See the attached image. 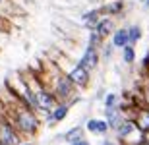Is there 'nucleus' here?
Instances as JSON below:
<instances>
[{"label":"nucleus","instance_id":"nucleus-9","mask_svg":"<svg viewBox=\"0 0 149 145\" xmlns=\"http://www.w3.org/2000/svg\"><path fill=\"white\" fill-rule=\"evenodd\" d=\"M103 110H105V120L109 122V128L114 132V130L120 126V122L124 120L122 110H120V105L118 106H111V108H103Z\"/></svg>","mask_w":149,"mask_h":145},{"label":"nucleus","instance_id":"nucleus-15","mask_svg":"<svg viewBox=\"0 0 149 145\" xmlns=\"http://www.w3.org/2000/svg\"><path fill=\"white\" fill-rule=\"evenodd\" d=\"M136 58H138V54H136V46H134V45H126V46H122V49H120L122 64L134 66V64H136Z\"/></svg>","mask_w":149,"mask_h":145},{"label":"nucleus","instance_id":"nucleus-3","mask_svg":"<svg viewBox=\"0 0 149 145\" xmlns=\"http://www.w3.org/2000/svg\"><path fill=\"white\" fill-rule=\"evenodd\" d=\"M35 95V103H37V112H49L52 110L60 101L56 99V95L52 93L50 89H47V87H39L37 91H33Z\"/></svg>","mask_w":149,"mask_h":145},{"label":"nucleus","instance_id":"nucleus-5","mask_svg":"<svg viewBox=\"0 0 149 145\" xmlns=\"http://www.w3.org/2000/svg\"><path fill=\"white\" fill-rule=\"evenodd\" d=\"M77 62H79L83 68H87L89 72H93V70H97V66H99V62H101V50L97 49V46H89L87 45Z\"/></svg>","mask_w":149,"mask_h":145},{"label":"nucleus","instance_id":"nucleus-11","mask_svg":"<svg viewBox=\"0 0 149 145\" xmlns=\"http://www.w3.org/2000/svg\"><path fill=\"white\" fill-rule=\"evenodd\" d=\"M134 122H136V128H139L141 132H147L149 130V106L141 105L134 116Z\"/></svg>","mask_w":149,"mask_h":145},{"label":"nucleus","instance_id":"nucleus-7","mask_svg":"<svg viewBox=\"0 0 149 145\" xmlns=\"http://www.w3.org/2000/svg\"><path fill=\"white\" fill-rule=\"evenodd\" d=\"M101 8H91V10H85L79 16V23H81L83 29H87V31H91V29H95V25H97V22L101 19Z\"/></svg>","mask_w":149,"mask_h":145},{"label":"nucleus","instance_id":"nucleus-13","mask_svg":"<svg viewBox=\"0 0 149 145\" xmlns=\"http://www.w3.org/2000/svg\"><path fill=\"white\" fill-rule=\"evenodd\" d=\"M111 43L116 46V49H122V46L130 45V41H128V27H118L112 31V39Z\"/></svg>","mask_w":149,"mask_h":145},{"label":"nucleus","instance_id":"nucleus-26","mask_svg":"<svg viewBox=\"0 0 149 145\" xmlns=\"http://www.w3.org/2000/svg\"><path fill=\"white\" fill-rule=\"evenodd\" d=\"M143 6H145V8H149V0H145V4H143Z\"/></svg>","mask_w":149,"mask_h":145},{"label":"nucleus","instance_id":"nucleus-27","mask_svg":"<svg viewBox=\"0 0 149 145\" xmlns=\"http://www.w3.org/2000/svg\"><path fill=\"white\" fill-rule=\"evenodd\" d=\"M22 145H33V143H31V141H27V143H22Z\"/></svg>","mask_w":149,"mask_h":145},{"label":"nucleus","instance_id":"nucleus-8","mask_svg":"<svg viewBox=\"0 0 149 145\" xmlns=\"http://www.w3.org/2000/svg\"><path fill=\"white\" fill-rule=\"evenodd\" d=\"M101 8V14L103 16H111V17H116V16H122L124 14V8H126V2L124 0H111V2H105Z\"/></svg>","mask_w":149,"mask_h":145},{"label":"nucleus","instance_id":"nucleus-2","mask_svg":"<svg viewBox=\"0 0 149 145\" xmlns=\"http://www.w3.org/2000/svg\"><path fill=\"white\" fill-rule=\"evenodd\" d=\"M68 78L72 79V83L76 85L77 89H87L89 87V81H91V72H89L87 68H83L79 62H72L70 68H68L66 72H64Z\"/></svg>","mask_w":149,"mask_h":145},{"label":"nucleus","instance_id":"nucleus-16","mask_svg":"<svg viewBox=\"0 0 149 145\" xmlns=\"http://www.w3.org/2000/svg\"><path fill=\"white\" fill-rule=\"evenodd\" d=\"M134 128H136V122H134V120H128V118H124V120L120 122V126L114 130L116 139H122V137H126V135L130 134Z\"/></svg>","mask_w":149,"mask_h":145},{"label":"nucleus","instance_id":"nucleus-18","mask_svg":"<svg viewBox=\"0 0 149 145\" xmlns=\"http://www.w3.org/2000/svg\"><path fill=\"white\" fill-rule=\"evenodd\" d=\"M0 12L4 16H12V14H19L17 6L14 0H0Z\"/></svg>","mask_w":149,"mask_h":145},{"label":"nucleus","instance_id":"nucleus-12","mask_svg":"<svg viewBox=\"0 0 149 145\" xmlns=\"http://www.w3.org/2000/svg\"><path fill=\"white\" fill-rule=\"evenodd\" d=\"M118 141H120V145H141L145 141V132H141L139 128H134L126 137H122Z\"/></svg>","mask_w":149,"mask_h":145},{"label":"nucleus","instance_id":"nucleus-10","mask_svg":"<svg viewBox=\"0 0 149 145\" xmlns=\"http://www.w3.org/2000/svg\"><path fill=\"white\" fill-rule=\"evenodd\" d=\"M95 31H97L103 39H107L109 35H112V31H114V17L101 16V19L97 22V25H95Z\"/></svg>","mask_w":149,"mask_h":145},{"label":"nucleus","instance_id":"nucleus-14","mask_svg":"<svg viewBox=\"0 0 149 145\" xmlns=\"http://www.w3.org/2000/svg\"><path fill=\"white\" fill-rule=\"evenodd\" d=\"M83 132H85V128H83V126H74V128H70L68 132L60 134V139L66 141V143L70 145V143H74V141L81 139V137H83Z\"/></svg>","mask_w":149,"mask_h":145},{"label":"nucleus","instance_id":"nucleus-22","mask_svg":"<svg viewBox=\"0 0 149 145\" xmlns=\"http://www.w3.org/2000/svg\"><path fill=\"white\" fill-rule=\"evenodd\" d=\"M101 145H120V141L116 139V137L114 139H112V137H105V139L101 141Z\"/></svg>","mask_w":149,"mask_h":145},{"label":"nucleus","instance_id":"nucleus-20","mask_svg":"<svg viewBox=\"0 0 149 145\" xmlns=\"http://www.w3.org/2000/svg\"><path fill=\"white\" fill-rule=\"evenodd\" d=\"M99 50H101V58H103L105 62H109L112 58V52L116 50V46L112 45V43H103V46H101Z\"/></svg>","mask_w":149,"mask_h":145},{"label":"nucleus","instance_id":"nucleus-4","mask_svg":"<svg viewBox=\"0 0 149 145\" xmlns=\"http://www.w3.org/2000/svg\"><path fill=\"white\" fill-rule=\"evenodd\" d=\"M0 145H19V132L8 116H0Z\"/></svg>","mask_w":149,"mask_h":145},{"label":"nucleus","instance_id":"nucleus-28","mask_svg":"<svg viewBox=\"0 0 149 145\" xmlns=\"http://www.w3.org/2000/svg\"><path fill=\"white\" fill-rule=\"evenodd\" d=\"M141 145H149V143H147V141H143V143H141Z\"/></svg>","mask_w":149,"mask_h":145},{"label":"nucleus","instance_id":"nucleus-17","mask_svg":"<svg viewBox=\"0 0 149 145\" xmlns=\"http://www.w3.org/2000/svg\"><path fill=\"white\" fill-rule=\"evenodd\" d=\"M143 37V29L139 27L138 23H134V25H128V41H130V45H138V41Z\"/></svg>","mask_w":149,"mask_h":145},{"label":"nucleus","instance_id":"nucleus-24","mask_svg":"<svg viewBox=\"0 0 149 145\" xmlns=\"http://www.w3.org/2000/svg\"><path fill=\"white\" fill-rule=\"evenodd\" d=\"M145 141H147V143H149V130H147V132H145Z\"/></svg>","mask_w":149,"mask_h":145},{"label":"nucleus","instance_id":"nucleus-29","mask_svg":"<svg viewBox=\"0 0 149 145\" xmlns=\"http://www.w3.org/2000/svg\"><path fill=\"white\" fill-rule=\"evenodd\" d=\"M139 2H141V4H145V0H139Z\"/></svg>","mask_w":149,"mask_h":145},{"label":"nucleus","instance_id":"nucleus-19","mask_svg":"<svg viewBox=\"0 0 149 145\" xmlns=\"http://www.w3.org/2000/svg\"><path fill=\"white\" fill-rule=\"evenodd\" d=\"M120 105V95L111 91V93H105V99H103V108H111V106H118Z\"/></svg>","mask_w":149,"mask_h":145},{"label":"nucleus","instance_id":"nucleus-1","mask_svg":"<svg viewBox=\"0 0 149 145\" xmlns=\"http://www.w3.org/2000/svg\"><path fill=\"white\" fill-rule=\"evenodd\" d=\"M8 108H10V116L8 118L12 120V124L16 126V130L19 134H25V135H37L39 134V130H41V118H39V114L33 108H29L19 99L10 103Z\"/></svg>","mask_w":149,"mask_h":145},{"label":"nucleus","instance_id":"nucleus-25","mask_svg":"<svg viewBox=\"0 0 149 145\" xmlns=\"http://www.w3.org/2000/svg\"><path fill=\"white\" fill-rule=\"evenodd\" d=\"M141 74H145V76H147V78H149V68H147V70H145V72H141Z\"/></svg>","mask_w":149,"mask_h":145},{"label":"nucleus","instance_id":"nucleus-21","mask_svg":"<svg viewBox=\"0 0 149 145\" xmlns=\"http://www.w3.org/2000/svg\"><path fill=\"white\" fill-rule=\"evenodd\" d=\"M103 41H105V39H103L95 29L89 31V39H87V45L89 46H97V49H101V46H103Z\"/></svg>","mask_w":149,"mask_h":145},{"label":"nucleus","instance_id":"nucleus-23","mask_svg":"<svg viewBox=\"0 0 149 145\" xmlns=\"http://www.w3.org/2000/svg\"><path fill=\"white\" fill-rule=\"evenodd\" d=\"M70 145H91V143H89V141L85 139V137H81V139H77V141H74V143H70Z\"/></svg>","mask_w":149,"mask_h":145},{"label":"nucleus","instance_id":"nucleus-6","mask_svg":"<svg viewBox=\"0 0 149 145\" xmlns=\"http://www.w3.org/2000/svg\"><path fill=\"white\" fill-rule=\"evenodd\" d=\"M83 128H85V132H89L91 135H107L109 132H111L109 122L103 120V118H87Z\"/></svg>","mask_w":149,"mask_h":145}]
</instances>
